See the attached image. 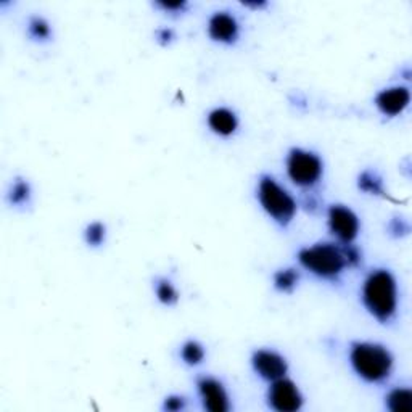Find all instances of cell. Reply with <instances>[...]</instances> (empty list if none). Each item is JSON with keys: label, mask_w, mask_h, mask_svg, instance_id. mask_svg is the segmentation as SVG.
<instances>
[{"label": "cell", "mask_w": 412, "mask_h": 412, "mask_svg": "<svg viewBox=\"0 0 412 412\" xmlns=\"http://www.w3.org/2000/svg\"><path fill=\"white\" fill-rule=\"evenodd\" d=\"M361 300L367 312L380 324L393 322L400 303L395 274L385 268L372 269L362 282Z\"/></svg>", "instance_id": "cell-1"}, {"label": "cell", "mask_w": 412, "mask_h": 412, "mask_svg": "<svg viewBox=\"0 0 412 412\" xmlns=\"http://www.w3.org/2000/svg\"><path fill=\"white\" fill-rule=\"evenodd\" d=\"M298 263L321 281L337 282L350 268L345 243L317 242L298 252Z\"/></svg>", "instance_id": "cell-2"}, {"label": "cell", "mask_w": 412, "mask_h": 412, "mask_svg": "<svg viewBox=\"0 0 412 412\" xmlns=\"http://www.w3.org/2000/svg\"><path fill=\"white\" fill-rule=\"evenodd\" d=\"M348 357L355 374L367 384H384L395 367L391 351L375 341H353Z\"/></svg>", "instance_id": "cell-3"}, {"label": "cell", "mask_w": 412, "mask_h": 412, "mask_svg": "<svg viewBox=\"0 0 412 412\" xmlns=\"http://www.w3.org/2000/svg\"><path fill=\"white\" fill-rule=\"evenodd\" d=\"M256 200L264 213L282 229L295 219L298 203L293 195L271 174H261L256 184Z\"/></svg>", "instance_id": "cell-4"}, {"label": "cell", "mask_w": 412, "mask_h": 412, "mask_svg": "<svg viewBox=\"0 0 412 412\" xmlns=\"http://www.w3.org/2000/svg\"><path fill=\"white\" fill-rule=\"evenodd\" d=\"M285 169L288 179L297 187L312 192L324 178V161L316 151L293 147L287 153Z\"/></svg>", "instance_id": "cell-5"}, {"label": "cell", "mask_w": 412, "mask_h": 412, "mask_svg": "<svg viewBox=\"0 0 412 412\" xmlns=\"http://www.w3.org/2000/svg\"><path fill=\"white\" fill-rule=\"evenodd\" d=\"M327 225L338 243H355L361 232V221L346 205H330L327 209Z\"/></svg>", "instance_id": "cell-6"}, {"label": "cell", "mask_w": 412, "mask_h": 412, "mask_svg": "<svg viewBox=\"0 0 412 412\" xmlns=\"http://www.w3.org/2000/svg\"><path fill=\"white\" fill-rule=\"evenodd\" d=\"M266 398L269 408L277 412H297L305 403L298 385L287 377L271 382Z\"/></svg>", "instance_id": "cell-7"}, {"label": "cell", "mask_w": 412, "mask_h": 412, "mask_svg": "<svg viewBox=\"0 0 412 412\" xmlns=\"http://www.w3.org/2000/svg\"><path fill=\"white\" fill-rule=\"evenodd\" d=\"M252 367L259 379L266 380L271 384L274 380L287 377L288 362L285 356L272 350V348H259L254 350L252 355Z\"/></svg>", "instance_id": "cell-8"}, {"label": "cell", "mask_w": 412, "mask_h": 412, "mask_svg": "<svg viewBox=\"0 0 412 412\" xmlns=\"http://www.w3.org/2000/svg\"><path fill=\"white\" fill-rule=\"evenodd\" d=\"M198 396L203 409L209 412H229L230 398L223 382L213 375H202L197 379Z\"/></svg>", "instance_id": "cell-9"}, {"label": "cell", "mask_w": 412, "mask_h": 412, "mask_svg": "<svg viewBox=\"0 0 412 412\" xmlns=\"http://www.w3.org/2000/svg\"><path fill=\"white\" fill-rule=\"evenodd\" d=\"M206 29H208L211 41L223 44V46H234L240 37L238 19L227 10H218L211 15Z\"/></svg>", "instance_id": "cell-10"}, {"label": "cell", "mask_w": 412, "mask_h": 412, "mask_svg": "<svg viewBox=\"0 0 412 412\" xmlns=\"http://www.w3.org/2000/svg\"><path fill=\"white\" fill-rule=\"evenodd\" d=\"M374 103L384 116L396 118L409 106L411 91L406 86L386 87L375 95Z\"/></svg>", "instance_id": "cell-11"}, {"label": "cell", "mask_w": 412, "mask_h": 412, "mask_svg": "<svg viewBox=\"0 0 412 412\" xmlns=\"http://www.w3.org/2000/svg\"><path fill=\"white\" fill-rule=\"evenodd\" d=\"M206 122H208L209 131L219 137L234 135L238 131L240 124L237 113L227 106H216L214 110H211Z\"/></svg>", "instance_id": "cell-12"}, {"label": "cell", "mask_w": 412, "mask_h": 412, "mask_svg": "<svg viewBox=\"0 0 412 412\" xmlns=\"http://www.w3.org/2000/svg\"><path fill=\"white\" fill-rule=\"evenodd\" d=\"M357 189L367 195H375V197H384L385 184L379 171L364 169L357 176Z\"/></svg>", "instance_id": "cell-13"}, {"label": "cell", "mask_w": 412, "mask_h": 412, "mask_svg": "<svg viewBox=\"0 0 412 412\" xmlns=\"http://www.w3.org/2000/svg\"><path fill=\"white\" fill-rule=\"evenodd\" d=\"M301 274L295 268H283L274 272L272 283L274 288L281 293H292L300 283Z\"/></svg>", "instance_id": "cell-14"}, {"label": "cell", "mask_w": 412, "mask_h": 412, "mask_svg": "<svg viewBox=\"0 0 412 412\" xmlns=\"http://www.w3.org/2000/svg\"><path fill=\"white\" fill-rule=\"evenodd\" d=\"M385 406L391 412H409L412 409V391L404 386L393 388L385 396Z\"/></svg>", "instance_id": "cell-15"}, {"label": "cell", "mask_w": 412, "mask_h": 412, "mask_svg": "<svg viewBox=\"0 0 412 412\" xmlns=\"http://www.w3.org/2000/svg\"><path fill=\"white\" fill-rule=\"evenodd\" d=\"M155 295L161 305L165 306H174L179 301L178 288L166 277H160L155 281Z\"/></svg>", "instance_id": "cell-16"}, {"label": "cell", "mask_w": 412, "mask_h": 412, "mask_svg": "<svg viewBox=\"0 0 412 412\" xmlns=\"http://www.w3.org/2000/svg\"><path fill=\"white\" fill-rule=\"evenodd\" d=\"M180 359L187 366H200L206 357V350L197 340H187L180 346Z\"/></svg>", "instance_id": "cell-17"}, {"label": "cell", "mask_w": 412, "mask_h": 412, "mask_svg": "<svg viewBox=\"0 0 412 412\" xmlns=\"http://www.w3.org/2000/svg\"><path fill=\"white\" fill-rule=\"evenodd\" d=\"M28 36L36 42H47L52 37V26L44 17H31L28 21Z\"/></svg>", "instance_id": "cell-18"}, {"label": "cell", "mask_w": 412, "mask_h": 412, "mask_svg": "<svg viewBox=\"0 0 412 412\" xmlns=\"http://www.w3.org/2000/svg\"><path fill=\"white\" fill-rule=\"evenodd\" d=\"M31 184L26 179H15L8 190V202L15 206H24L31 202Z\"/></svg>", "instance_id": "cell-19"}, {"label": "cell", "mask_w": 412, "mask_h": 412, "mask_svg": "<svg viewBox=\"0 0 412 412\" xmlns=\"http://www.w3.org/2000/svg\"><path fill=\"white\" fill-rule=\"evenodd\" d=\"M84 240L89 247H102L106 240V227L105 224L100 223V221H94V223L87 224L84 230Z\"/></svg>", "instance_id": "cell-20"}, {"label": "cell", "mask_w": 412, "mask_h": 412, "mask_svg": "<svg viewBox=\"0 0 412 412\" xmlns=\"http://www.w3.org/2000/svg\"><path fill=\"white\" fill-rule=\"evenodd\" d=\"M386 232L391 235L393 238H403L411 232V225L408 219L400 218V216H395L393 219H390V223L386 224Z\"/></svg>", "instance_id": "cell-21"}, {"label": "cell", "mask_w": 412, "mask_h": 412, "mask_svg": "<svg viewBox=\"0 0 412 412\" xmlns=\"http://www.w3.org/2000/svg\"><path fill=\"white\" fill-rule=\"evenodd\" d=\"M155 7L169 15H182L189 8V3L184 2V0H178V2H156Z\"/></svg>", "instance_id": "cell-22"}, {"label": "cell", "mask_w": 412, "mask_h": 412, "mask_svg": "<svg viewBox=\"0 0 412 412\" xmlns=\"http://www.w3.org/2000/svg\"><path fill=\"white\" fill-rule=\"evenodd\" d=\"M185 398L184 396H179V395H171L168 398L165 400V404H163V409L168 411V412H178V411H182L185 409Z\"/></svg>", "instance_id": "cell-23"}, {"label": "cell", "mask_w": 412, "mask_h": 412, "mask_svg": "<svg viewBox=\"0 0 412 412\" xmlns=\"http://www.w3.org/2000/svg\"><path fill=\"white\" fill-rule=\"evenodd\" d=\"M173 39H174L173 29L165 28V29H158V31H156V41H158L161 46H168Z\"/></svg>", "instance_id": "cell-24"}, {"label": "cell", "mask_w": 412, "mask_h": 412, "mask_svg": "<svg viewBox=\"0 0 412 412\" xmlns=\"http://www.w3.org/2000/svg\"><path fill=\"white\" fill-rule=\"evenodd\" d=\"M243 5H245V7L258 8V10H259V8H264V7H266L268 3H266V2H250V3H243Z\"/></svg>", "instance_id": "cell-25"}]
</instances>
